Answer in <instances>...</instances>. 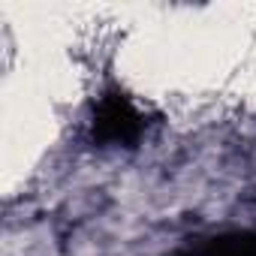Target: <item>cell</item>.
Returning <instances> with one entry per match:
<instances>
[{"mask_svg": "<svg viewBox=\"0 0 256 256\" xmlns=\"http://www.w3.org/2000/svg\"><path fill=\"white\" fill-rule=\"evenodd\" d=\"M145 130H148L145 112L118 84H108L96 96L90 114V139L100 148H136Z\"/></svg>", "mask_w": 256, "mask_h": 256, "instance_id": "obj_1", "label": "cell"}, {"mask_svg": "<svg viewBox=\"0 0 256 256\" xmlns=\"http://www.w3.org/2000/svg\"><path fill=\"white\" fill-rule=\"evenodd\" d=\"M190 256H256V232H229L193 247Z\"/></svg>", "mask_w": 256, "mask_h": 256, "instance_id": "obj_2", "label": "cell"}]
</instances>
